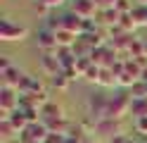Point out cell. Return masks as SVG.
Here are the masks:
<instances>
[{"label": "cell", "mask_w": 147, "mask_h": 143, "mask_svg": "<svg viewBox=\"0 0 147 143\" xmlns=\"http://www.w3.org/2000/svg\"><path fill=\"white\" fill-rule=\"evenodd\" d=\"M131 105L133 98L131 93H116V95H109V107H107V119H123V114H131Z\"/></svg>", "instance_id": "cell-1"}, {"label": "cell", "mask_w": 147, "mask_h": 143, "mask_svg": "<svg viewBox=\"0 0 147 143\" xmlns=\"http://www.w3.org/2000/svg\"><path fill=\"white\" fill-rule=\"evenodd\" d=\"M86 107H88V117H93L95 122H102L107 119V107H109V95L102 93H90L88 100H86Z\"/></svg>", "instance_id": "cell-2"}, {"label": "cell", "mask_w": 147, "mask_h": 143, "mask_svg": "<svg viewBox=\"0 0 147 143\" xmlns=\"http://www.w3.org/2000/svg\"><path fill=\"white\" fill-rule=\"evenodd\" d=\"M29 29L22 26V24H14L10 17H3L0 19V41L5 43H14V41H24Z\"/></svg>", "instance_id": "cell-3"}, {"label": "cell", "mask_w": 147, "mask_h": 143, "mask_svg": "<svg viewBox=\"0 0 147 143\" xmlns=\"http://www.w3.org/2000/svg\"><path fill=\"white\" fill-rule=\"evenodd\" d=\"M17 110H19V91L0 86V119H7Z\"/></svg>", "instance_id": "cell-4"}, {"label": "cell", "mask_w": 147, "mask_h": 143, "mask_svg": "<svg viewBox=\"0 0 147 143\" xmlns=\"http://www.w3.org/2000/svg\"><path fill=\"white\" fill-rule=\"evenodd\" d=\"M36 43H38V48H40L43 53H57V50H59L55 31H50V29H45V26L36 34Z\"/></svg>", "instance_id": "cell-5"}, {"label": "cell", "mask_w": 147, "mask_h": 143, "mask_svg": "<svg viewBox=\"0 0 147 143\" xmlns=\"http://www.w3.org/2000/svg\"><path fill=\"white\" fill-rule=\"evenodd\" d=\"M71 12L78 14L81 19H93V17H97L100 10L93 0H71Z\"/></svg>", "instance_id": "cell-6"}, {"label": "cell", "mask_w": 147, "mask_h": 143, "mask_svg": "<svg viewBox=\"0 0 147 143\" xmlns=\"http://www.w3.org/2000/svg\"><path fill=\"white\" fill-rule=\"evenodd\" d=\"M62 29H67V31L76 34V36H83L86 34V19H81L78 14H74L69 10L67 14H62Z\"/></svg>", "instance_id": "cell-7"}, {"label": "cell", "mask_w": 147, "mask_h": 143, "mask_svg": "<svg viewBox=\"0 0 147 143\" xmlns=\"http://www.w3.org/2000/svg\"><path fill=\"white\" fill-rule=\"evenodd\" d=\"M40 69L45 72L52 79V76H57L59 72H62V64H59V60H57V53H43V57H40Z\"/></svg>", "instance_id": "cell-8"}, {"label": "cell", "mask_w": 147, "mask_h": 143, "mask_svg": "<svg viewBox=\"0 0 147 143\" xmlns=\"http://www.w3.org/2000/svg\"><path fill=\"white\" fill-rule=\"evenodd\" d=\"M19 91L22 95H29V93H43V83H40V79H36L33 74H24V79H22V83H19Z\"/></svg>", "instance_id": "cell-9"}, {"label": "cell", "mask_w": 147, "mask_h": 143, "mask_svg": "<svg viewBox=\"0 0 147 143\" xmlns=\"http://www.w3.org/2000/svg\"><path fill=\"white\" fill-rule=\"evenodd\" d=\"M95 131L97 133H107V136H119V133H123L121 131V122L119 119H102V122H97L95 124Z\"/></svg>", "instance_id": "cell-10"}, {"label": "cell", "mask_w": 147, "mask_h": 143, "mask_svg": "<svg viewBox=\"0 0 147 143\" xmlns=\"http://www.w3.org/2000/svg\"><path fill=\"white\" fill-rule=\"evenodd\" d=\"M22 79H24V74H22L19 67H12V69L0 74V81H3V86H7V88H19Z\"/></svg>", "instance_id": "cell-11"}, {"label": "cell", "mask_w": 147, "mask_h": 143, "mask_svg": "<svg viewBox=\"0 0 147 143\" xmlns=\"http://www.w3.org/2000/svg\"><path fill=\"white\" fill-rule=\"evenodd\" d=\"M119 19H121V14L116 12V7H109V10H100L97 12V19L95 24H105V26H116Z\"/></svg>", "instance_id": "cell-12"}, {"label": "cell", "mask_w": 147, "mask_h": 143, "mask_svg": "<svg viewBox=\"0 0 147 143\" xmlns=\"http://www.w3.org/2000/svg\"><path fill=\"white\" fill-rule=\"evenodd\" d=\"M7 119H10V124H12V127L19 131V133H24L26 129H29V124H31V122H29V117H26V112H24L22 107L17 110V112H12Z\"/></svg>", "instance_id": "cell-13"}, {"label": "cell", "mask_w": 147, "mask_h": 143, "mask_svg": "<svg viewBox=\"0 0 147 143\" xmlns=\"http://www.w3.org/2000/svg\"><path fill=\"white\" fill-rule=\"evenodd\" d=\"M40 117H43V122H55V119H64V112H62L59 105L48 103V105L40 110Z\"/></svg>", "instance_id": "cell-14"}, {"label": "cell", "mask_w": 147, "mask_h": 143, "mask_svg": "<svg viewBox=\"0 0 147 143\" xmlns=\"http://www.w3.org/2000/svg\"><path fill=\"white\" fill-rule=\"evenodd\" d=\"M0 138H3V143H10L14 138H19V131L10 124V119H0Z\"/></svg>", "instance_id": "cell-15"}, {"label": "cell", "mask_w": 147, "mask_h": 143, "mask_svg": "<svg viewBox=\"0 0 147 143\" xmlns=\"http://www.w3.org/2000/svg\"><path fill=\"white\" fill-rule=\"evenodd\" d=\"M55 36H57V45H59V48H74L76 41H78V36L71 34V31H67V29H59Z\"/></svg>", "instance_id": "cell-16"}, {"label": "cell", "mask_w": 147, "mask_h": 143, "mask_svg": "<svg viewBox=\"0 0 147 143\" xmlns=\"http://www.w3.org/2000/svg\"><path fill=\"white\" fill-rule=\"evenodd\" d=\"M97 86H102V88H114V86H119V76L112 69H102V72H100Z\"/></svg>", "instance_id": "cell-17"}, {"label": "cell", "mask_w": 147, "mask_h": 143, "mask_svg": "<svg viewBox=\"0 0 147 143\" xmlns=\"http://www.w3.org/2000/svg\"><path fill=\"white\" fill-rule=\"evenodd\" d=\"M131 114H133L135 119L147 117V98H138V100H133V105H131Z\"/></svg>", "instance_id": "cell-18"}, {"label": "cell", "mask_w": 147, "mask_h": 143, "mask_svg": "<svg viewBox=\"0 0 147 143\" xmlns=\"http://www.w3.org/2000/svg\"><path fill=\"white\" fill-rule=\"evenodd\" d=\"M131 17H133L135 26H147V5H138L131 12Z\"/></svg>", "instance_id": "cell-19"}, {"label": "cell", "mask_w": 147, "mask_h": 143, "mask_svg": "<svg viewBox=\"0 0 147 143\" xmlns=\"http://www.w3.org/2000/svg\"><path fill=\"white\" fill-rule=\"evenodd\" d=\"M119 26H121V29H123V31H126V34H133V31H135V29H138V26H135V22H133V17H131V14H121V19H119Z\"/></svg>", "instance_id": "cell-20"}, {"label": "cell", "mask_w": 147, "mask_h": 143, "mask_svg": "<svg viewBox=\"0 0 147 143\" xmlns=\"http://www.w3.org/2000/svg\"><path fill=\"white\" fill-rule=\"evenodd\" d=\"M114 7H116L119 14H131L133 10H135V7H133V0H116Z\"/></svg>", "instance_id": "cell-21"}, {"label": "cell", "mask_w": 147, "mask_h": 143, "mask_svg": "<svg viewBox=\"0 0 147 143\" xmlns=\"http://www.w3.org/2000/svg\"><path fill=\"white\" fill-rule=\"evenodd\" d=\"M69 81H71V79H69V76L64 74V72H59L57 76H52V79H50V83L55 86V88H59V91H62V88H67V86H69Z\"/></svg>", "instance_id": "cell-22"}, {"label": "cell", "mask_w": 147, "mask_h": 143, "mask_svg": "<svg viewBox=\"0 0 147 143\" xmlns=\"http://www.w3.org/2000/svg\"><path fill=\"white\" fill-rule=\"evenodd\" d=\"M100 72H102V67H97V64H93V67H90V69L83 74V79H88L90 83H97L100 81Z\"/></svg>", "instance_id": "cell-23"}, {"label": "cell", "mask_w": 147, "mask_h": 143, "mask_svg": "<svg viewBox=\"0 0 147 143\" xmlns=\"http://www.w3.org/2000/svg\"><path fill=\"white\" fill-rule=\"evenodd\" d=\"M135 131H138V133H145V136H147V117L135 119Z\"/></svg>", "instance_id": "cell-24"}, {"label": "cell", "mask_w": 147, "mask_h": 143, "mask_svg": "<svg viewBox=\"0 0 147 143\" xmlns=\"http://www.w3.org/2000/svg\"><path fill=\"white\" fill-rule=\"evenodd\" d=\"M12 60H10V57H7V55H3V57H0V74H3V72H7V69H12Z\"/></svg>", "instance_id": "cell-25"}, {"label": "cell", "mask_w": 147, "mask_h": 143, "mask_svg": "<svg viewBox=\"0 0 147 143\" xmlns=\"http://www.w3.org/2000/svg\"><path fill=\"white\" fill-rule=\"evenodd\" d=\"M93 3L97 5V10H109V7H114L116 0H93Z\"/></svg>", "instance_id": "cell-26"}, {"label": "cell", "mask_w": 147, "mask_h": 143, "mask_svg": "<svg viewBox=\"0 0 147 143\" xmlns=\"http://www.w3.org/2000/svg\"><path fill=\"white\" fill-rule=\"evenodd\" d=\"M33 10H36L38 14H43L45 19H48V7H45V5L40 3V0H36V3H33Z\"/></svg>", "instance_id": "cell-27"}, {"label": "cell", "mask_w": 147, "mask_h": 143, "mask_svg": "<svg viewBox=\"0 0 147 143\" xmlns=\"http://www.w3.org/2000/svg\"><path fill=\"white\" fill-rule=\"evenodd\" d=\"M40 3L48 7V10H55V7H59V5H64V0H40Z\"/></svg>", "instance_id": "cell-28"}, {"label": "cell", "mask_w": 147, "mask_h": 143, "mask_svg": "<svg viewBox=\"0 0 147 143\" xmlns=\"http://www.w3.org/2000/svg\"><path fill=\"white\" fill-rule=\"evenodd\" d=\"M109 143H128V136H126V133H119V136L109 138Z\"/></svg>", "instance_id": "cell-29"}, {"label": "cell", "mask_w": 147, "mask_h": 143, "mask_svg": "<svg viewBox=\"0 0 147 143\" xmlns=\"http://www.w3.org/2000/svg\"><path fill=\"white\" fill-rule=\"evenodd\" d=\"M142 55L147 57V38H142Z\"/></svg>", "instance_id": "cell-30"}, {"label": "cell", "mask_w": 147, "mask_h": 143, "mask_svg": "<svg viewBox=\"0 0 147 143\" xmlns=\"http://www.w3.org/2000/svg\"><path fill=\"white\" fill-rule=\"evenodd\" d=\"M138 3H140V5H147V0H138Z\"/></svg>", "instance_id": "cell-31"}, {"label": "cell", "mask_w": 147, "mask_h": 143, "mask_svg": "<svg viewBox=\"0 0 147 143\" xmlns=\"http://www.w3.org/2000/svg\"><path fill=\"white\" fill-rule=\"evenodd\" d=\"M128 143H138V141H133V138H128Z\"/></svg>", "instance_id": "cell-32"}, {"label": "cell", "mask_w": 147, "mask_h": 143, "mask_svg": "<svg viewBox=\"0 0 147 143\" xmlns=\"http://www.w3.org/2000/svg\"><path fill=\"white\" fill-rule=\"evenodd\" d=\"M86 143H95V141H90V138H88V141H86Z\"/></svg>", "instance_id": "cell-33"}]
</instances>
